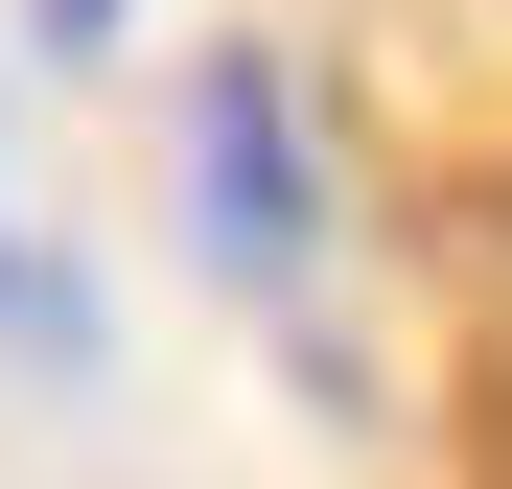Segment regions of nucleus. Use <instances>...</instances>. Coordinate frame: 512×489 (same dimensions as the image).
I'll use <instances>...</instances> for the list:
<instances>
[{
    "mask_svg": "<svg viewBox=\"0 0 512 489\" xmlns=\"http://www.w3.org/2000/svg\"><path fill=\"white\" fill-rule=\"evenodd\" d=\"M210 257L280 280L303 257V187H280V70H210Z\"/></svg>",
    "mask_w": 512,
    "mask_h": 489,
    "instance_id": "1",
    "label": "nucleus"
},
{
    "mask_svg": "<svg viewBox=\"0 0 512 489\" xmlns=\"http://www.w3.org/2000/svg\"><path fill=\"white\" fill-rule=\"evenodd\" d=\"M94 24H117V0H47V47H94Z\"/></svg>",
    "mask_w": 512,
    "mask_h": 489,
    "instance_id": "2",
    "label": "nucleus"
}]
</instances>
